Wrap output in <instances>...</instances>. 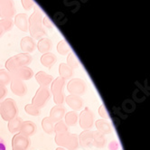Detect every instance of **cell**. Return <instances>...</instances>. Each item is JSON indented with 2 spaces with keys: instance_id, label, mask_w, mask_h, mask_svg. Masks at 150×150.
<instances>
[{
  "instance_id": "25",
  "label": "cell",
  "mask_w": 150,
  "mask_h": 150,
  "mask_svg": "<svg viewBox=\"0 0 150 150\" xmlns=\"http://www.w3.org/2000/svg\"><path fill=\"white\" fill-rule=\"evenodd\" d=\"M25 112L30 115V116H34V117H37V116H40L42 111L40 109L36 108L35 106H34L33 104H27L25 105Z\"/></svg>"
},
{
  "instance_id": "31",
  "label": "cell",
  "mask_w": 150,
  "mask_h": 150,
  "mask_svg": "<svg viewBox=\"0 0 150 150\" xmlns=\"http://www.w3.org/2000/svg\"><path fill=\"white\" fill-rule=\"evenodd\" d=\"M56 150H67V149H65L64 147H61V146H58L57 148H56Z\"/></svg>"
},
{
  "instance_id": "20",
  "label": "cell",
  "mask_w": 150,
  "mask_h": 150,
  "mask_svg": "<svg viewBox=\"0 0 150 150\" xmlns=\"http://www.w3.org/2000/svg\"><path fill=\"white\" fill-rule=\"evenodd\" d=\"M79 121V115L76 111H69L64 116V123L68 127H74Z\"/></svg>"
},
{
  "instance_id": "11",
  "label": "cell",
  "mask_w": 150,
  "mask_h": 150,
  "mask_svg": "<svg viewBox=\"0 0 150 150\" xmlns=\"http://www.w3.org/2000/svg\"><path fill=\"white\" fill-rule=\"evenodd\" d=\"M64 101L67 103V105L71 109L73 110V111H76V112L79 110H81L84 106L83 100L80 97V96H77V95L70 94L69 96L65 97Z\"/></svg>"
},
{
  "instance_id": "7",
  "label": "cell",
  "mask_w": 150,
  "mask_h": 150,
  "mask_svg": "<svg viewBox=\"0 0 150 150\" xmlns=\"http://www.w3.org/2000/svg\"><path fill=\"white\" fill-rule=\"evenodd\" d=\"M28 54H19L16 57L9 59L6 63V70L11 72L15 69L21 67V66H25L31 63V58L27 56Z\"/></svg>"
},
{
  "instance_id": "16",
  "label": "cell",
  "mask_w": 150,
  "mask_h": 150,
  "mask_svg": "<svg viewBox=\"0 0 150 150\" xmlns=\"http://www.w3.org/2000/svg\"><path fill=\"white\" fill-rule=\"evenodd\" d=\"M94 124H95V127H97V131H99L100 133L103 135L110 134L112 131L111 125L105 120H96V122H94Z\"/></svg>"
},
{
  "instance_id": "32",
  "label": "cell",
  "mask_w": 150,
  "mask_h": 150,
  "mask_svg": "<svg viewBox=\"0 0 150 150\" xmlns=\"http://www.w3.org/2000/svg\"><path fill=\"white\" fill-rule=\"evenodd\" d=\"M12 150H23V149H18V148H14V149H12Z\"/></svg>"
},
{
  "instance_id": "1",
  "label": "cell",
  "mask_w": 150,
  "mask_h": 150,
  "mask_svg": "<svg viewBox=\"0 0 150 150\" xmlns=\"http://www.w3.org/2000/svg\"><path fill=\"white\" fill-rule=\"evenodd\" d=\"M18 115L16 102L13 99H6L0 102V116L6 121H10Z\"/></svg>"
},
{
  "instance_id": "15",
  "label": "cell",
  "mask_w": 150,
  "mask_h": 150,
  "mask_svg": "<svg viewBox=\"0 0 150 150\" xmlns=\"http://www.w3.org/2000/svg\"><path fill=\"white\" fill-rule=\"evenodd\" d=\"M35 80L40 85V87H48L53 81V77L52 75L41 71L35 74Z\"/></svg>"
},
{
  "instance_id": "28",
  "label": "cell",
  "mask_w": 150,
  "mask_h": 150,
  "mask_svg": "<svg viewBox=\"0 0 150 150\" xmlns=\"http://www.w3.org/2000/svg\"><path fill=\"white\" fill-rule=\"evenodd\" d=\"M6 94H7V89L4 85L0 84V102L3 101V100L6 98Z\"/></svg>"
},
{
  "instance_id": "4",
  "label": "cell",
  "mask_w": 150,
  "mask_h": 150,
  "mask_svg": "<svg viewBox=\"0 0 150 150\" xmlns=\"http://www.w3.org/2000/svg\"><path fill=\"white\" fill-rule=\"evenodd\" d=\"M51 99V91L48 87H39L35 95L32 99V103L38 109H42Z\"/></svg>"
},
{
  "instance_id": "9",
  "label": "cell",
  "mask_w": 150,
  "mask_h": 150,
  "mask_svg": "<svg viewBox=\"0 0 150 150\" xmlns=\"http://www.w3.org/2000/svg\"><path fill=\"white\" fill-rule=\"evenodd\" d=\"M31 141L29 137H25L24 135L16 133L12 139V148H18V149H23L27 150L30 147Z\"/></svg>"
},
{
  "instance_id": "27",
  "label": "cell",
  "mask_w": 150,
  "mask_h": 150,
  "mask_svg": "<svg viewBox=\"0 0 150 150\" xmlns=\"http://www.w3.org/2000/svg\"><path fill=\"white\" fill-rule=\"evenodd\" d=\"M99 114H100V116L102 117V119H104L105 120L110 119V115L108 113V110H107L106 107L104 105H100V107L99 108Z\"/></svg>"
},
{
  "instance_id": "21",
  "label": "cell",
  "mask_w": 150,
  "mask_h": 150,
  "mask_svg": "<svg viewBox=\"0 0 150 150\" xmlns=\"http://www.w3.org/2000/svg\"><path fill=\"white\" fill-rule=\"evenodd\" d=\"M54 123L49 117H45L42 121V127L47 135H52L54 133Z\"/></svg>"
},
{
  "instance_id": "26",
  "label": "cell",
  "mask_w": 150,
  "mask_h": 150,
  "mask_svg": "<svg viewBox=\"0 0 150 150\" xmlns=\"http://www.w3.org/2000/svg\"><path fill=\"white\" fill-rule=\"evenodd\" d=\"M67 62H68L67 65H68L71 69H72V70L77 69V68L79 67V62H78V60L76 59V57H75V56L72 54V53H71V54L69 55V57H68V59H67Z\"/></svg>"
},
{
  "instance_id": "13",
  "label": "cell",
  "mask_w": 150,
  "mask_h": 150,
  "mask_svg": "<svg viewBox=\"0 0 150 150\" xmlns=\"http://www.w3.org/2000/svg\"><path fill=\"white\" fill-rule=\"evenodd\" d=\"M79 145L84 148H88L92 146L93 143V131L83 130L78 137Z\"/></svg>"
},
{
  "instance_id": "10",
  "label": "cell",
  "mask_w": 150,
  "mask_h": 150,
  "mask_svg": "<svg viewBox=\"0 0 150 150\" xmlns=\"http://www.w3.org/2000/svg\"><path fill=\"white\" fill-rule=\"evenodd\" d=\"M10 86H11L12 92L15 95L19 96V97H24L27 93V87L25 83L24 82V81L12 78L11 82H10Z\"/></svg>"
},
{
  "instance_id": "2",
  "label": "cell",
  "mask_w": 150,
  "mask_h": 150,
  "mask_svg": "<svg viewBox=\"0 0 150 150\" xmlns=\"http://www.w3.org/2000/svg\"><path fill=\"white\" fill-rule=\"evenodd\" d=\"M66 81L61 77H57L51 83V92L53 96V101L56 105H63L65 100V94H64V87H65Z\"/></svg>"
},
{
  "instance_id": "23",
  "label": "cell",
  "mask_w": 150,
  "mask_h": 150,
  "mask_svg": "<svg viewBox=\"0 0 150 150\" xmlns=\"http://www.w3.org/2000/svg\"><path fill=\"white\" fill-rule=\"evenodd\" d=\"M11 80H12L11 74H10V72L7 70L6 69L0 70V84L6 86V85L10 84Z\"/></svg>"
},
{
  "instance_id": "24",
  "label": "cell",
  "mask_w": 150,
  "mask_h": 150,
  "mask_svg": "<svg viewBox=\"0 0 150 150\" xmlns=\"http://www.w3.org/2000/svg\"><path fill=\"white\" fill-rule=\"evenodd\" d=\"M69 132V127L64 123V121H59L54 125V133L56 135L65 134Z\"/></svg>"
},
{
  "instance_id": "30",
  "label": "cell",
  "mask_w": 150,
  "mask_h": 150,
  "mask_svg": "<svg viewBox=\"0 0 150 150\" xmlns=\"http://www.w3.org/2000/svg\"><path fill=\"white\" fill-rule=\"evenodd\" d=\"M0 150H6V146L2 137H0Z\"/></svg>"
},
{
  "instance_id": "14",
  "label": "cell",
  "mask_w": 150,
  "mask_h": 150,
  "mask_svg": "<svg viewBox=\"0 0 150 150\" xmlns=\"http://www.w3.org/2000/svg\"><path fill=\"white\" fill-rule=\"evenodd\" d=\"M36 129H37L36 125L33 121L25 120V121H23V124L21 126L19 133L24 135L25 137H33L35 134Z\"/></svg>"
},
{
  "instance_id": "22",
  "label": "cell",
  "mask_w": 150,
  "mask_h": 150,
  "mask_svg": "<svg viewBox=\"0 0 150 150\" xmlns=\"http://www.w3.org/2000/svg\"><path fill=\"white\" fill-rule=\"evenodd\" d=\"M41 62L44 66L47 68H51L52 65H54L56 62V57L54 54H52V53H47L45 54L41 59Z\"/></svg>"
},
{
  "instance_id": "8",
  "label": "cell",
  "mask_w": 150,
  "mask_h": 150,
  "mask_svg": "<svg viewBox=\"0 0 150 150\" xmlns=\"http://www.w3.org/2000/svg\"><path fill=\"white\" fill-rule=\"evenodd\" d=\"M12 78H16V79H19L21 81H27L33 78L34 76V71L32 69L26 67V66H21L18 67L16 69H15L14 71H12L10 72Z\"/></svg>"
},
{
  "instance_id": "17",
  "label": "cell",
  "mask_w": 150,
  "mask_h": 150,
  "mask_svg": "<svg viewBox=\"0 0 150 150\" xmlns=\"http://www.w3.org/2000/svg\"><path fill=\"white\" fill-rule=\"evenodd\" d=\"M59 74H60V77L66 81L72 79L74 72H73V70L71 69L67 64L61 63L59 66Z\"/></svg>"
},
{
  "instance_id": "29",
  "label": "cell",
  "mask_w": 150,
  "mask_h": 150,
  "mask_svg": "<svg viewBox=\"0 0 150 150\" xmlns=\"http://www.w3.org/2000/svg\"><path fill=\"white\" fill-rule=\"evenodd\" d=\"M109 149L110 150H117L119 149V143H117V141H116V140L111 141L109 144Z\"/></svg>"
},
{
  "instance_id": "12",
  "label": "cell",
  "mask_w": 150,
  "mask_h": 150,
  "mask_svg": "<svg viewBox=\"0 0 150 150\" xmlns=\"http://www.w3.org/2000/svg\"><path fill=\"white\" fill-rule=\"evenodd\" d=\"M65 114H66L65 107L63 105H55L52 108L49 117L52 120V121L55 124L59 121H62V119H64Z\"/></svg>"
},
{
  "instance_id": "3",
  "label": "cell",
  "mask_w": 150,
  "mask_h": 150,
  "mask_svg": "<svg viewBox=\"0 0 150 150\" xmlns=\"http://www.w3.org/2000/svg\"><path fill=\"white\" fill-rule=\"evenodd\" d=\"M55 142L59 146L64 147L68 150H77L79 147L78 137L74 134H71L70 132L65 134L56 135Z\"/></svg>"
},
{
  "instance_id": "6",
  "label": "cell",
  "mask_w": 150,
  "mask_h": 150,
  "mask_svg": "<svg viewBox=\"0 0 150 150\" xmlns=\"http://www.w3.org/2000/svg\"><path fill=\"white\" fill-rule=\"evenodd\" d=\"M67 89L71 94L81 96V95L85 94V92H86L87 84L83 80L80 78H74V79L70 80Z\"/></svg>"
},
{
  "instance_id": "19",
  "label": "cell",
  "mask_w": 150,
  "mask_h": 150,
  "mask_svg": "<svg viewBox=\"0 0 150 150\" xmlns=\"http://www.w3.org/2000/svg\"><path fill=\"white\" fill-rule=\"evenodd\" d=\"M106 144V137L105 135L100 133L99 131H93V143L92 146H94L97 148H103Z\"/></svg>"
},
{
  "instance_id": "5",
  "label": "cell",
  "mask_w": 150,
  "mask_h": 150,
  "mask_svg": "<svg viewBox=\"0 0 150 150\" xmlns=\"http://www.w3.org/2000/svg\"><path fill=\"white\" fill-rule=\"evenodd\" d=\"M94 113L90 108L85 107L79 115V122L81 127L83 130H91V128L94 126Z\"/></svg>"
},
{
  "instance_id": "18",
  "label": "cell",
  "mask_w": 150,
  "mask_h": 150,
  "mask_svg": "<svg viewBox=\"0 0 150 150\" xmlns=\"http://www.w3.org/2000/svg\"><path fill=\"white\" fill-rule=\"evenodd\" d=\"M23 120L21 119L20 117H16L15 119L11 120L10 121H8V124H7V128L10 133L12 134H16V133H19L20 131V128H21V126L23 124Z\"/></svg>"
}]
</instances>
